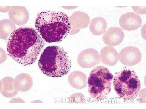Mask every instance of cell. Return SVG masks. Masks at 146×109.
<instances>
[{
    "mask_svg": "<svg viewBox=\"0 0 146 109\" xmlns=\"http://www.w3.org/2000/svg\"><path fill=\"white\" fill-rule=\"evenodd\" d=\"M44 45L43 39L35 29L23 27L11 33L7 49L12 58L19 64L27 66L36 61Z\"/></svg>",
    "mask_w": 146,
    "mask_h": 109,
    "instance_id": "cell-1",
    "label": "cell"
},
{
    "mask_svg": "<svg viewBox=\"0 0 146 109\" xmlns=\"http://www.w3.org/2000/svg\"><path fill=\"white\" fill-rule=\"evenodd\" d=\"M36 29L46 42L60 41L70 32L69 18L62 12L46 11L39 13L35 24Z\"/></svg>",
    "mask_w": 146,
    "mask_h": 109,
    "instance_id": "cell-2",
    "label": "cell"
},
{
    "mask_svg": "<svg viewBox=\"0 0 146 109\" xmlns=\"http://www.w3.org/2000/svg\"><path fill=\"white\" fill-rule=\"evenodd\" d=\"M38 64L44 74L54 78L67 75L72 66L67 52L63 47L57 46L47 47L41 54Z\"/></svg>",
    "mask_w": 146,
    "mask_h": 109,
    "instance_id": "cell-3",
    "label": "cell"
},
{
    "mask_svg": "<svg viewBox=\"0 0 146 109\" xmlns=\"http://www.w3.org/2000/svg\"><path fill=\"white\" fill-rule=\"evenodd\" d=\"M114 76L104 66L96 67L91 72L88 78V91L92 98L100 101L110 93Z\"/></svg>",
    "mask_w": 146,
    "mask_h": 109,
    "instance_id": "cell-4",
    "label": "cell"
},
{
    "mask_svg": "<svg viewBox=\"0 0 146 109\" xmlns=\"http://www.w3.org/2000/svg\"><path fill=\"white\" fill-rule=\"evenodd\" d=\"M115 91L120 98L125 100L135 98L139 94L140 81L135 71L125 68L116 73L114 78Z\"/></svg>",
    "mask_w": 146,
    "mask_h": 109,
    "instance_id": "cell-5",
    "label": "cell"
},
{
    "mask_svg": "<svg viewBox=\"0 0 146 109\" xmlns=\"http://www.w3.org/2000/svg\"><path fill=\"white\" fill-rule=\"evenodd\" d=\"M119 57L121 63L130 66L136 65L141 61L142 55L138 48L130 46L121 50L119 53Z\"/></svg>",
    "mask_w": 146,
    "mask_h": 109,
    "instance_id": "cell-6",
    "label": "cell"
},
{
    "mask_svg": "<svg viewBox=\"0 0 146 109\" xmlns=\"http://www.w3.org/2000/svg\"><path fill=\"white\" fill-rule=\"evenodd\" d=\"M77 61L79 65L84 68H92L101 63L98 52L92 48L81 52L78 56Z\"/></svg>",
    "mask_w": 146,
    "mask_h": 109,
    "instance_id": "cell-7",
    "label": "cell"
},
{
    "mask_svg": "<svg viewBox=\"0 0 146 109\" xmlns=\"http://www.w3.org/2000/svg\"><path fill=\"white\" fill-rule=\"evenodd\" d=\"M142 20L140 16L134 12H128L121 16L119 24L124 30L132 31L136 30L141 26Z\"/></svg>",
    "mask_w": 146,
    "mask_h": 109,
    "instance_id": "cell-8",
    "label": "cell"
},
{
    "mask_svg": "<svg viewBox=\"0 0 146 109\" xmlns=\"http://www.w3.org/2000/svg\"><path fill=\"white\" fill-rule=\"evenodd\" d=\"M69 18L71 24V34H74L78 32L82 28H87L89 25L90 18L86 13L81 11H77L73 14Z\"/></svg>",
    "mask_w": 146,
    "mask_h": 109,
    "instance_id": "cell-9",
    "label": "cell"
},
{
    "mask_svg": "<svg viewBox=\"0 0 146 109\" xmlns=\"http://www.w3.org/2000/svg\"><path fill=\"white\" fill-rule=\"evenodd\" d=\"M125 37L123 30L119 28L112 27L109 28L104 34L103 39L104 43L110 46L119 45Z\"/></svg>",
    "mask_w": 146,
    "mask_h": 109,
    "instance_id": "cell-10",
    "label": "cell"
},
{
    "mask_svg": "<svg viewBox=\"0 0 146 109\" xmlns=\"http://www.w3.org/2000/svg\"><path fill=\"white\" fill-rule=\"evenodd\" d=\"M100 56L102 63L107 66H114L118 61V53L111 46H107L103 48L100 52Z\"/></svg>",
    "mask_w": 146,
    "mask_h": 109,
    "instance_id": "cell-11",
    "label": "cell"
},
{
    "mask_svg": "<svg viewBox=\"0 0 146 109\" xmlns=\"http://www.w3.org/2000/svg\"><path fill=\"white\" fill-rule=\"evenodd\" d=\"M87 77L84 73L79 71L72 72L68 77V82L73 88L82 89L87 85Z\"/></svg>",
    "mask_w": 146,
    "mask_h": 109,
    "instance_id": "cell-12",
    "label": "cell"
},
{
    "mask_svg": "<svg viewBox=\"0 0 146 109\" xmlns=\"http://www.w3.org/2000/svg\"><path fill=\"white\" fill-rule=\"evenodd\" d=\"M14 81L13 78L9 77L1 80V92L6 97H13L18 93V91L14 86Z\"/></svg>",
    "mask_w": 146,
    "mask_h": 109,
    "instance_id": "cell-13",
    "label": "cell"
},
{
    "mask_svg": "<svg viewBox=\"0 0 146 109\" xmlns=\"http://www.w3.org/2000/svg\"><path fill=\"white\" fill-rule=\"evenodd\" d=\"M32 84L31 77L26 74L23 73L18 75L14 81V85L16 89L23 92L29 90Z\"/></svg>",
    "mask_w": 146,
    "mask_h": 109,
    "instance_id": "cell-14",
    "label": "cell"
},
{
    "mask_svg": "<svg viewBox=\"0 0 146 109\" xmlns=\"http://www.w3.org/2000/svg\"><path fill=\"white\" fill-rule=\"evenodd\" d=\"M89 28L91 33L94 35H101L106 31L107 28L106 21L102 18H95L92 20Z\"/></svg>",
    "mask_w": 146,
    "mask_h": 109,
    "instance_id": "cell-15",
    "label": "cell"
}]
</instances>
